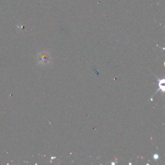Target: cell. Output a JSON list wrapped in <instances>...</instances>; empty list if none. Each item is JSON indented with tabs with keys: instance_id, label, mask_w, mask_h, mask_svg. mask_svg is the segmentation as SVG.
<instances>
[{
	"instance_id": "obj_1",
	"label": "cell",
	"mask_w": 165,
	"mask_h": 165,
	"mask_svg": "<svg viewBox=\"0 0 165 165\" xmlns=\"http://www.w3.org/2000/svg\"><path fill=\"white\" fill-rule=\"evenodd\" d=\"M37 61L38 64L44 66L51 63V58L50 54L46 51H42L37 56Z\"/></svg>"
}]
</instances>
